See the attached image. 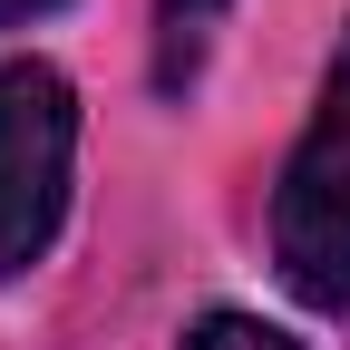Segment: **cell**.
Here are the masks:
<instances>
[{
    "mask_svg": "<svg viewBox=\"0 0 350 350\" xmlns=\"http://www.w3.org/2000/svg\"><path fill=\"white\" fill-rule=\"evenodd\" d=\"M273 273L312 312H350V29L273 185Z\"/></svg>",
    "mask_w": 350,
    "mask_h": 350,
    "instance_id": "obj_1",
    "label": "cell"
},
{
    "mask_svg": "<svg viewBox=\"0 0 350 350\" xmlns=\"http://www.w3.org/2000/svg\"><path fill=\"white\" fill-rule=\"evenodd\" d=\"M49 10H68V0H0V29H29V20H49Z\"/></svg>",
    "mask_w": 350,
    "mask_h": 350,
    "instance_id": "obj_5",
    "label": "cell"
},
{
    "mask_svg": "<svg viewBox=\"0 0 350 350\" xmlns=\"http://www.w3.org/2000/svg\"><path fill=\"white\" fill-rule=\"evenodd\" d=\"M78 195V88L49 59H0V282L49 262Z\"/></svg>",
    "mask_w": 350,
    "mask_h": 350,
    "instance_id": "obj_2",
    "label": "cell"
},
{
    "mask_svg": "<svg viewBox=\"0 0 350 350\" xmlns=\"http://www.w3.org/2000/svg\"><path fill=\"white\" fill-rule=\"evenodd\" d=\"M175 350H312V340H292L282 321H262V312H234V301H214L204 321H185V340Z\"/></svg>",
    "mask_w": 350,
    "mask_h": 350,
    "instance_id": "obj_4",
    "label": "cell"
},
{
    "mask_svg": "<svg viewBox=\"0 0 350 350\" xmlns=\"http://www.w3.org/2000/svg\"><path fill=\"white\" fill-rule=\"evenodd\" d=\"M234 0H156V88H195Z\"/></svg>",
    "mask_w": 350,
    "mask_h": 350,
    "instance_id": "obj_3",
    "label": "cell"
}]
</instances>
